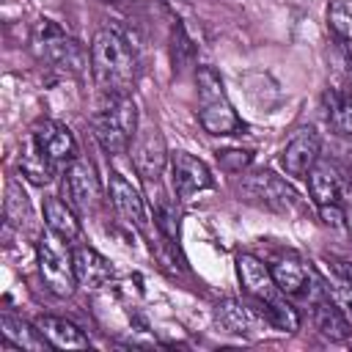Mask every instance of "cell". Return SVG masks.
<instances>
[{
    "label": "cell",
    "mask_w": 352,
    "mask_h": 352,
    "mask_svg": "<svg viewBox=\"0 0 352 352\" xmlns=\"http://www.w3.org/2000/svg\"><path fill=\"white\" fill-rule=\"evenodd\" d=\"M91 72L102 94L129 96L138 82V58L132 44L113 28H102L91 41Z\"/></svg>",
    "instance_id": "obj_1"
},
{
    "label": "cell",
    "mask_w": 352,
    "mask_h": 352,
    "mask_svg": "<svg viewBox=\"0 0 352 352\" xmlns=\"http://www.w3.org/2000/svg\"><path fill=\"white\" fill-rule=\"evenodd\" d=\"M94 135L107 154H124L132 146L138 132V107L132 96H110L102 94V104L91 118Z\"/></svg>",
    "instance_id": "obj_2"
},
{
    "label": "cell",
    "mask_w": 352,
    "mask_h": 352,
    "mask_svg": "<svg viewBox=\"0 0 352 352\" xmlns=\"http://www.w3.org/2000/svg\"><path fill=\"white\" fill-rule=\"evenodd\" d=\"M195 80H198V99H201V110H198L201 126L209 135H234L242 126V121L231 107L217 72L209 66H201L195 72Z\"/></svg>",
    "instance_id": "obj_3"
},
{
    "label": "cell",
    "mask_w": 352,
    "mask_h": 352,
    "mask_svg": "<svg viewBox=\"0 0 352 352\" xmlns=\"http://www.w3.org/2000/svg\"><path fill=\"white\" fill-rule=\"evenodd\" d=\"M69 242H63L58 234H52L50 228L41 234V239L36 242V256H38V272L44 286L58 294V297H69L77 286V275H74V253H69L66 248Z\"/></svg>",
    "instance_id": "obj_4"
},
{
    "label": "cell",
    "mask_w": 352,
    "mask_h": 352,
    "mask_svg": "<svg viewBox=\"0 0 352 352\" xmlns=\"http://www.w3.org/2000/svg\"><path fill=\"white\" fill-rule=\"evenodd\" d=\"M36 47H38V55L50 63V69H55L60 74H69V77L82 74L85 66L91 63V58L82 50V44L77 38L66 36L50 19H44L38 25V30H36Z\"/></svg>",
    "instance_id": "obj_5"
},
{
    "label": "cell",
    "mask_w": 352,
    "mask_h": 352,
    "mask_svg": "<svg viewBox=\"0 0 352 352\" xmlns=\"http://www.w3.org/2000/svg\"><path fill=\"white\" fill-rule=\"evenodd\" d=\"M60 192H63V201L77 209V212H94L99 206V198H102V190H99V179H96V170L88 160H72L66 173H63V184H60Z\"/></svg>",
    "instance_id": "obj_6"
},
{
    "label": "cell",
    "mask_w": 352,
    "mask_h": 352,
    "mask_svg": "<svg viewBox=\"0 0 352 352\" xmlns=\"http://www.w3.org/2000/svg\"><path fill=\"white\" fill-rule=\"evenodd\" d=\"M129 151H132V165H135V170H138L146 182H151V179L157 182L160 173H162L165 165H168V148H165V138H162L160 126H157V124H143V126H138Z\"/></svg>",
    "instance_id": "obj_7"
},
{
    "label": "cell",
    "mask_w": 352,
    "mask_h": 352,
    "mask_svg": "<svg viewBox=\"0 0 352 352\" xmlns=\"http://www.w3.org/2000/svg\"><path fill=\"white\" fill-rule=\"evenodd\" d=\"M239 192L248 198V201H256L267 209H275V212H286L297 204V192L283 182L278 179L275 173H253L242 182Z\"/></svg>",
    "instance_id": "obj_8"
},
{
    "label": "cell",
    "mask_w": 352,
    "mask_h": 352,
    "mask_svg": "<svg viewBox=\"0 0 352 352\" xmlns=\"http://www.w3.org/2000/svg\"><path fill=\"white\" fill-rule=\"evenodd\" d=\"M170 173H173L176 195H179L182 201H190L195 192L212 187V173H209V168H206L198 157H192V154H187V151L170 154Z\"/></svg>",
    "instance_id": "obj_9"
},
{
    "label": "cell",
    "mask_w": 352,
    "mask_h": 352,
    "mask_svg": "<svg viewBox=\"0 0 352 352\" xmlns=\"http://www.w3.org/2000/svg\"><path fill=\"white\" fill-rule=\"evenodd\" d=\"M107 190H110V201L116 206V212L129 223L135 226L140 234L148 231V214H146V204L138 192V187H132V182H126L121 173H110L107 179Z\"/></svg>",
    "instance_id": "obj_10"
},
{
    "label": "cell",
    "mask_w": 352,
    "mask_h": 352,
    "mask_svg": "<svg viewBox=\"0 0 352 352\" xmlns=\"http://www.w3.org/2000/svg\"><path fill=\"white\" fill-rule=\"evenodd\" d=\"M319 135L311 129V126H302L289 143H286V148H283V170L289 173V176H294V179H305L308 176V170L316 165V160H319Z\"/></svg>",
    "instance_id": "obj_11"
},
{
    "label": "cell",
    "mask_w": 352,
    "mask_h": 352,
    "mask_svg": "<svg viewBox=\"0 0 352 352\" xmlns=\"http://www.w3.org/2000/svg\"><path fill=\"white\" fill-rule=\"evenodd\" d=\"M33 140H36V146L41 148V154L50 157L55 165L77 160L74 135L69 132V126H63V124H58V121H38L36 129H33Z\"/></svg>",
    "instance_id": "obj_12"
},
{
    "label": "cell",
    "mask_w": 352,
    "mask_h": 352,
    "mask_svg": "<svg viewBox=\"0 0 352 352\" xmlns=\"http://www.w3.org/2000/svg\"><path fill=\"white\" fill-rule=\"evenodd\" d=\"M236 275H239V283L245 286L248 297H253V300L267 302V300L283 294L278 289L275 278H272V270L264 261H258L256 256H250V253L236 256Z\"/></svg>",
    "instance_id": "obj_13"
},
{
    "label": "cell",
    "mask_w": 352,
    "mask_h": 352,
    "mask_svg": "<svg viewBox=\"0 0 352 352\" xmlns=\"http://www.w3.org/2000/svg\"><path fill=\"white\" fill-rule=\"evenodd\" d=\"M214 322H217L226 333H236V336L253 333V330H258L261 324H267V319H264L261 311L253 305V300H248V302H242V300H223V302L214 308Z\"/></svg>",
    "instance_id": "obj_14"
},
{
    "label": "cell",
    "mask_w": 352,
    "mask_h": 352,
    "mask_svg": "<svg viewBox=\"0 0 352 352\" xmlns=\"http://www.w3.org/2000/svg\"><path fill=\"white\" fill-rule=\"evenodd\" d=\"M72 253H74V275H77L80 286L102 289L113 280V267L102 253H96L94 248H85V245L74 248Z\"/></svg>",
    "instance_id": "obj_15"
},
{
    "label": "cell",
    "mask_w": 352,
    "mask_h": 352,
    "mask_svg": "<svg viewBox=\"0 0 352 352\" xmlns=\"http://www.w3.org/2000/svg\"><path fill=\"white\" fill-rule=\"evenodd\" d=\"M314 308V324H316V330L324 336V338H330V341H344L349 333H352V322L344 316V311L327 297V292L322 289L319 292V297H314V302H311Z\"/></svg>",
    "instance_id": "obj_16"
},
{
    "label": "cell",
    "mask_w": 352,
    "mask_h": 352,
    "mask_svg": "<svg viewBox=\"0 0 352 352\" xmlns=\"http://www.w3.org/2000/svg\"><path fill=\"white\" fill-rule=\"evenodd\" d=\"M308 190L311 198L324 206V204H338L341 190H344V179L338 173V168L327 160H316V165L308 170Z\"/></svg>",
    "instance_id": "obj_17"
},
{
    "label": "cell",
    "mask_w": 352,
    "mask_h": 352,
    "mask_svg": "<svg viewBox=\"0 0 352 352\" xmlns=\"http://www.w3.org/2000/svg\"><path fill=\"white\" fill-rule=\"evenodd\" d=\"M36 327L44 333V338L50 341V346L55 349H85L88 346V336L69 319L63 316H38Z\"/></svg>",
    "instance_id": "obj_18"
},
{
    "label": "cell",
    "mask_w": 352,
    "mask_h": 352,
    "mask_svg": "<svg viewBox=\"0 0 352 352\" xmlns=\"http://www.w3.org/2000/svg\"><path fill=\"white\" fill-rule=\"evenodd\" d=\"M44 220H47V228L52 234H58L63 242H74L80 236V220H77L74 209L55 195L44 201Z\"/></svg>",
    "instance_id": "obj_19"
},
{
    "label": "cell",
    "mask_w": 352,
    "mask_h": 352,
    "mask_svg": "<svg viewBox=\"0 0 352 352\" xmlns=\"http://www.w3.org/2000/svg\"><path fill=\"white\" fill-rule=\"evenodd\" d=\"M0 330H3V338L8 344H14L16 349H30V352H44L50 346V341L44 338V333L38 327H30L28 322L22 319H14L8 314L0 316Z\"/></svg>",
    "instance_id": "obj_20"
},
{
    "label": "cell",
    "mask_w": 352,
    "mask_h": 352,
    "mask_svg": "<svg viewBox=\"0 0 352 352\" xmlns=\"http://www.w3.org/2000/svg\"><path fill=\"white\" fill-rule=\"evenodd\" d=\"M3 214H6V223L8 226H30L33 223V209H30V198L28 192L22 190V184L16 179H8L6 182V201H3Z\"/></svg>",
    "instance_id": "obj_21"
},
{
    "label": "cell",
    "mask_w": 352,
    "mask_h": 352,
    "mask_svg": "<svg viewBox=\"0 0 352 352\" xmlns=\"http://www.w3.org/2000/svg\"><path fill=\"white\" fill-rule=\"evenodd\" d=\"M19 170H22V176H28L30 182H36V184H47V182H52L55 162H52L50 157H44L41 148L36 146V140L30 138V140L25 143V148H22Z\"/></svg>",
    "instance_id": "obj_22"
},
{
    "label": "cell",
    "mask_w": 352,
    "mask_h": 352,
    "mask_svg": "<svg viewBox=\"0 0 352 352\" xmlns=\"http://www.w3.org/2000/svg\"><path fill=\"white\" fill-rule=\"evenodd\" d=\"M272 278L278 283V289L289 297V294H300L302 286H305V278H308V270L300 258L294 256H286V258H278L272 264Z\"/></svg>",
    "instance_id": "obj_23"
},
{
    "label": "cell",
    "mask_w": 352,
    "mask_h": 352,
    "mask_svg": "<svg viewBox=\"0 0 352 352\" xmlns=\"http://www.w3.org/2000/svg\"><path fill=\"white\" fill-rule=\"evenodd\" d=\"M324 102H327V121H330V126L336 132H341V135H352V94L327 91Z\"/></svg>",
    "instance_id": "obj_24"
},
{
    "label": "cell",
    "mask_w": 352,
    "mask_h": 352,
    "mask_svg": "<svg viewBox=\"0 0 352 352\" xmlns=\"http://www.w3.org/2000/svg\"><path fill=\"white\" fill-rule=\"evenodd\" d=\"M322 289H324L327 297L344 311V316L352 322V280H349L344 272L333 270L327 278H322Z\"/></svg>",
    "instance_id": "obj_25"
},
{
    "label": "cell",
    "mask_w": 352,
    "mask_h": 352,
    "mask_svg": "<svg viewBox=\"0 0 352 352\" xmlns=\"http://www.w3.org/2000/svg\"><path fill=\"white\" fill-rule=\"evenodd\" d=\"M151 212H154V223L157 228L173 242L179 236V214H176V206L168 201V195L160 190L154 198H151Z\"/></svg>",
    "instance_id": "obj_26"
},
{
    "label": "cell",
    "mask_w": 352,
    "mask_h": 352,
    "mask_svg": "<svg viewBox=\"0 0 352 352\" xmlns=\"http://www.w3.org/2000/svg\"><path fill=\"white\" fill-rule=\"evenodd\" d=\"M327 22L338 38L352 41V0H333L327 8Z\"/></svg>",
    "instance_id": "obj_27"
},
{
    "label": "cell",
    "mask_w": 352,
    "mask_h": 352,
    "mask_svg": "<svg viewBox=\"0 0 352 352\" xmlns=\"http://www.w3.org/2000/svg\"><path fill=\"white\" fill-rule=\"evenodd\" d=\"M192 41L187 36V30L182 25H173V33H170V55H173V69H184L190 60H192Z\"/></svg>",
    "instance_id": "obj_28"
},
{
    "label": "cell",
    "mask_w": 352,
    "mask_h": 352,
    "mask_svg": "<svg viewBox=\"0 0 352 352\" xmlns=\"http://www.w3.org/2000/svg\"><path fill=\"white\" fill-rule=\"evenodd\" d=\"M319 214L324 220V226H333V228H341L344 226V209L338 204H324L319 206Z\"/></svg>",
    "instance_id": "obj_29"
},
{
    "label": "cell",
    "mask_w": 352,
    "mask_h": 352,
    "mask_svg": "<svg viewBox=\"0 0 352 352\" xmlns=\"http://www.w3.org/2000/svg\"><path fill=\"white\" fill-rule=\"evenodd\" d=\"M336 270H338V272H344V275L352 280V264H346V261H336Z\"/></svg>",
    "instance_id": "obj_30"
},
{
    "label": "cell",
    "mask_w": 352,
    "mask_h": 352,
    "mask_svg": "<svg viewBox=\"0 0 352 352\" xmlns=\"http://www.w3.org/2000/svg\"><path fill=\"white\" fill-rule=\"evenodd\" d=\"M173 3H176V0H173Z\"/></svg>",
    "instance_id": "obj_31"
}]
</instances>
